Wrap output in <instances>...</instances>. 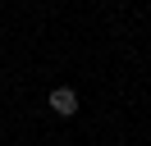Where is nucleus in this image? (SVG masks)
I'll return each instance as SVG.
<instances>
[{
  "label": "nucleus",
  "instance_id": "obj_1",
  "mask_svg": "<svg viewBox=\"0 0 151 146\" xmlns=\"http://www.w3.org/2000/svg\"><path fill=\"white\" fill-rule=\"evenodd\" d=\"M50 110H55L60 119H73L78 114V91L73 87H55L50 91Z\"/></svg>",
  "mask_w": 151,
  "mask_h": 146
}]
</instances>
